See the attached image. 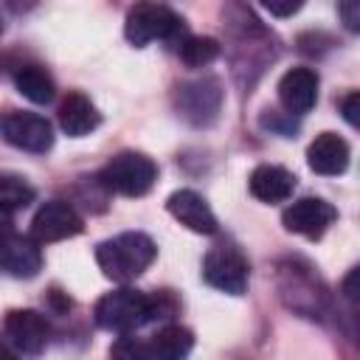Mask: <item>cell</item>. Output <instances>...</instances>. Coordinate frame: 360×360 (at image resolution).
<instances>
[{
  "mask_svg": "<svg viewBox=\"0 0 360 360\" xmlns=\"http://www.w3.org/2000/svg\"><path fill=\"white\" fill-rule=\"evenodd\" d=\"M158 256V248L152 242V236L141 233V231H124L112 239H104L96 248V262L101 267V273L118 284H127L132 278H138Z\"/></svg>",
  "mask_w": 360,
  "mask_h": 360,
  "instance_id": "cell-1",
  "label": "cell"
},
{
  "mask_svg": "<svg viewBox=\"0 0 360 360\" xmlns=\"http://www.w3.org/2000/svg\"><path fill=\"white\" fill-rule=\"evenodd\" d=\"M93 321L96 326L118 335H132L143 323H152V307L149 295L132 287H118L104 292L96 307H93Z\"/></svg>",
  "mask_w": 360,
  "mask_h": 360,
  "instance_id": "cell-2",
  "label": "cell"
},
{
  "mask_svg": "<svg viewBox=\"0 0 360 360\" xmlns=\"http://www.w3.org/2000/svg\"><path fill=\"white\" fill-rule=\"evenodd\" d=\"M158 180V163L143 152H118L112 155L104 169L98 172V183L107 191L124 194V197H143Z\"/></svg>",
  "mask_w": 360,
  "mask_h": 360,
  "instance_id": "cell-3",
  "label": "cell"
},
{
  "mask_svg": "<svg viewBox=\"0 0 360 360\" xmlns=\"http://www.w3.org/2000/svg\"><path fill=\"white\" fill-rule=\"evenodd\" d=\"M124 34L135 48H143L155 39H177L183 34V20L158 0H138L127 11Z\"/></svg>",
  "mask_w": 360,
  "mask_h": 360,
  "instance_id": "cell-4",
  "label": "cell"
},
{
  "mask_svg": "<svg viewBox=\"0 0 360 360\" xmlns=\"http://www.w3.org/2000/svg\"><path fill=\"white\" fill-rule=\"evenodd\" d=\"M222 84L217 76H202L191 79L174 87V107L177 115L186 118L194 127H208L217 121L219 107H222Z\"/></svg>",
  "mask_w": 360,
  "mask_h": 360,
  "instance_id": "cell-5",
  "label": "cell"
},
{
  "mask_svg": "<svg viewBox=\"0 0 360 360\" xmlns=\"http://www.w3.org/2000/svg\"><path fill=\"white\" fill-rule=\"evenodd\" d=\"M0 135L6 143L22 149V152H34V155H45L53 146V127L45 115L39 112H28V110H6L0 112Z\"/></svg>",
  "mask_w": 360,
  "mask_h": 360,
  "instance_id": "cell-6",
  "label": "cell"
},
{
  "mask_svg": "<svg viewBox=\"0 0 360 360\" xmlns=\"http://www.w3.org/2000/svg\"><path fill=\"white\" fill-rule=\"evenodd\" d=\"M202 278L228 295H242L248 290V278H250V264L242 256L239 248L233 245H217L205 253L202 259Z\"/></svg>",
  "mask_w": 360,
  "mask_h": 360,
  "instance_id": "cell-7",
  "label": "cell"
},
{
  "mask_svg": "<svg viewBox=\"0 0 360 360\" xmlns=\"http://www.w3.org/2000/svg\"><path fill=\"white\" fill-rule=\"evenodd\" d=\"M84 231L82 217L76 214V208L65 200H48L37 208L34 219H31V236L39 245L48 242H62L70 236H79Z\"/></svg>",
  "mask_w": 360,
  "mask_h": 360,
  "instance_id": "cell-8",
  "label": "cell"
},
{
  "mask_svg": "<svg viewBox=\"0 0 360 360\" xmlns=\"http://www.w3.org/2000/svg\"><path fill=\"white\" fill-rule=\"evenodd\" d=\"M335 219H338L335 205L321 200V197H301L292 205H287L281 214L284 228L290 233H298L307 239H321Z\"/></svg>",
  "mask_w": 360,
  "mask_h": 360,
  "instance_id": "cell-9",
  "label": "cell"
},
{
  "mask_svg": "<svg viewBox=\"0 0 360 360\" xmlns=\"http://www.w3.org/2000/svg\"><path fill=\"white\" fill-rule=\"evenodd\" d=\"M6 335L11 346L22 354H39L48 346V318L37 309H11L6 315Z\"/></svg>",
  "mask_w": 360,
  "mask_h": 360,
  "instance_id": "cell-10",
  "label": "cell"
},
{
  "mask_svg": "<svg viewBox=\"0 0 360 360\" xmlns=\"http://www.w3.org/2000/svg\"><path fill=\"white\" fill-rule=\"evenodd\" d=\"M278 101L290 115H304L318 101V73L312 68H292L278 79Z\"/></svg>",
  "mask_w": 360,
  "mask_h": 360,
  "instance_id": "cell-11",
  "label": "cell"
},
{
  "mask_svg": "<svg viewBox=\"0 0 360 360\" xmlns=\"http://www.w3.org/2000/svg\"><path fill=\"white\" fill-rule=\"evenodd\" d=\"M166 211L180 222L186 225L188 231L194 233H217V217L211 211V205L205 202L202 194L191 191V188H180L174 194H169L166 200Z\"/></svg>",
  "mask_w": 360,
  "mask_h": 360,
  "instance_id": "cell-12",
  "label": "cell"
},
{
  "mask_svg": "<svg viewBox=\"0 0 360 360\" xmlns=\"http://www.w3.org/2000/svg\"><path fill=\"white\" fill-rule=\"evenodd\" d=\"M0 267L14 278H34L42 270V248L34 236L11 233L0 248Z\"/></svg>",
  "mask_w": 360,
  "mask_h": 360,
  "instance_id": "cell-13",
  "label": "cell"
},
{
  "mask_svg": "<svg viewBox=\"0 0 360 360\" xmlns=\"http://www.w3.org/2000/svg\"><path fill=\"white\" fill-rule=\"evenodd\" d=\"M56 115H59L62 132L70 135V138H84L101 124V112L96 110V104L82 90L65 93V98L59 101V112Z\"/></svg>",
  "mask_w": 360,
  "mask_h": 360,
  "instance_id": "cell-14",
  "label": "cell"
},
{
  "mask_svg": "<svg viewBox=\"0 0 360 360\" xmlns=\"http://www.w3.org/2000/svg\"><path fill=\"white\" fill-rule=\"evenodd\" d=\"M349 143L335 135V132H321L309 146H307V163L315 174H343L349 169Z\"/></svg>",
  "mask_w": 360,
  "mask_h": 360,
  "instance_id": "cell-15",
  "label": "cell"
},
{
  "mask_svg": "<svg viewBox=\"0 0 360 360\" xmlns=\"http://www.w3.org/2000/svg\"><path fill=\"white\" fill-rule=\"evenodd\" d=\"M248 188L256 200L262 202H284L292 197L295 191V174L287 172L284 166H273V163H262L250 172L248 177Z\"/></svg>",
  "mask_w": 360,
  "mask_h": 360,
  "instance_id": "cell-16",
  "label": "cell"
},
{
  "mask_svg": "<svg viewBox=\"0 0 360 360\" xmlns=\"http://www.w3.org/2000/svg\"><path fill=\"white\" fill-rule=\"evenodd\" d=\"M191 346H194L191 329H186L180 323H169V326L158 329L149 343H143V352L149 360H180L191 352Z\"/></svg>",
  "mask_w": 360,
  "mask_h": 360,
  "instance_id": "cell-17",
  "label": "cell"
},
{
  "mask_svg": "<svg viewBox=\"0 0 360 360\" xmlns=\"http://www.w3.org/2000/svg\"><path fill=\"white\" fill-rule=\"evenodd\" d=\"M14 87L34 104H48L53 96H56V84H53V76L42 68V65H20L14 70Z\"/></svg>",
  "mask_w": 360,
  "mask_h": 360,
  "instance_id": "cell-18",
  "label": "cell"
},
{
  "mask_svg": "<svg viewBox=\"0 0 360 360\" xmlns=\"http://www.w3.org/2000/svg\"><path fill=\"white\" fill-rule=\"evenodd\" d=\"M222 45L214 37H194V34H183L180 45H177V56L188 65V68H202L211 65L219 56Z\"/></svg>",
  "mask_w": 360,
  "mask_h": 360,
  "instance_id": "cell-19",
  "label": "cell"
},
{
  "mask_svg": "<svg viewBox=\"0 0 360 360\" xmlns=\"http://www.w3.org/2000/svg\"><path fill=\"white\" fill-rule=\"evenodd\" d=\"M28 202H34V188L17 174L0 172V211H20Z\"/></svg>",
  "mask_w": 360,
  "mask_h": 360,
  "instance_id": "cell-20",
  "label": "cell"
},
{
  "mask_svg": "<svg viewBox=\"0 0 360 360\" xmlns=\"http://www.w3.org/2000/svg\"><path fill=\"white\" fill-rule=\"evenodd\" d=\"M259 3H262L273 17H281V20H284V17L298 14V11L304 8L307 0H259Z\"/></svg>",
  "mask_w": 360,
  "mask_h": 360,
  "instance_id": "cell-21",
  "label": "cell"
},
{
  "mask_svg": "<svg viewBox=\"0 0 360 360\" xmlns=\"http://www.w3.org/2000/svg\"><path fill=\"white\" fill-rule=\"evenodd\" d=\"M262 127H267V129H276V132H281V135H292V115H287V121L281 118V112H276V110H264V115H262Z\"/></svg>",
  "mask_w": 360,
  "mask_h": 360,
  "instance_id": "cell-22",
  "label": "cell"
},
{
  "mask_svg": "<svg viewBox=\"0 0 360 360\" xmlns=\"http://www.w3.org/2000/svg\"><path fill=\"white\" fill-rule=\"evenodd\" d=\"M340 112H343L349 127H357V112H360V93L357 90H352L340 98Z\"/></svg>",
  "mask_w": 360,
  "mask_h": 360,
  "instance_id": "cell-23",
  "label": "cell"
},
{
  "mask_svg": "<svg viewBox=\"0 0 360 360\" xmlns=\"http://www.w3.org/2000/svg\"><path fill=\"white\" fill-rule=\"evenodd\" d=\"M357 8H360L357 0H343V3H340V14H343V22H346L349 31H357V28H360V14H357Z\"/></svg>",
  "mask_w": 360,
  "mask_h": 360,
  "instance_id": "cell-24",
  "label": "cell"
},
{
  "mask_svg": "<svg viewBox=\"0 0 360 360\" xmlns=\"http://www.w3.org/2000/svg\"><path fill=\"white\" fill-rule=\"evenodd\" d=\"M14 233V222H11V211H0V248L6 245V239Z\"/></svg>",
  "mask_w": 360,
  "mask_h": 360,
  "instance_id": "cell-25",
  "label": "cell"
},
{
  "mask_svg": "<svg viewBox=\"0 0 360 360\" xmlns=\"http://www.w3.org/2000/svg\"><path fill=\"white\" fill-rule=\"evenodd\" d=\"M0 357H6V360H8V357H14V349H8L6 343H0Z\"/></svg>",
  "mask_w": 360,
  "mask_h": 360,
  "instance_id": "cell-26",
  "label": "cell"
},
{
  "mask_svg": "<svg viewBox=\"0 0 360 360\" xmlns=\"http://www.w3.org/2000/svg\"><path fill=\"white\" fill-rule=\"evenodd\" d=\"M0 34H3V20H0Z\"/></svg>",
  "mask_w": 360,
  "mask_h": 360,
  "instance_id": "cell-27",
  "label": "cell"
}]
</instances>
